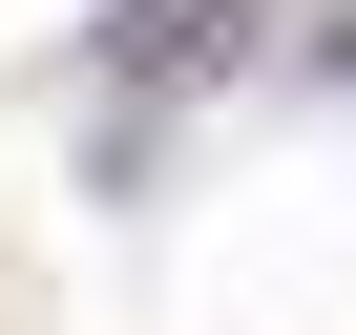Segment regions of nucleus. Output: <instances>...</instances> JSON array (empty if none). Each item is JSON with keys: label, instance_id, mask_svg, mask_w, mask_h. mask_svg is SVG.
<instances>
[{"label": "nucleus", "instance_id": "obj_1", "mask_svg": "<svg viewBox=\"0 0 356 335\" xmlns=\"http://www.w3.org/2000/svg\"><path fill=\"white\" fill-rule=\"evenodd\" d=\"M252 42H273V0H126L105 84H189V63H252Z\"/></svg>", "mask_w": 356, "mask_h": 335}]
</instances>
